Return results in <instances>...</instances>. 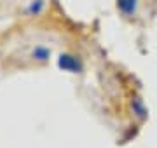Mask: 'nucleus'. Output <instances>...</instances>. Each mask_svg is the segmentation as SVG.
Listing matches in <instances>:
<instances>
[{"mask_svg":"<svg viewBox=\"0 0 157 148\" xmlns=\"http://www.w3.org/2000/svg\"><path fill=\"white\" fill-rule=\"evenodd\" d=\"M121 11L126 12V14H133L136 9V0H117Z\"/></svg>","mask_w":157,"mask_h":148,"instance_id":"nucleus-1","label":"nucleus"},{"mask_svg":"<svg viewBox=\"0 0 157 148\" xmlns=\"http://www.w3.org/2000/svg\"><path fill=\"white\" fill-rule=\"evenodd\" d=\"M59 65H61L63 68H72V70H77V68H78V65L73 61L70 56H61V61H59Z\"/></svg>","mask_w":157,"mask_h":148,"instance_id":"nucleus-2","label":"nucleus"}]
</instances>
